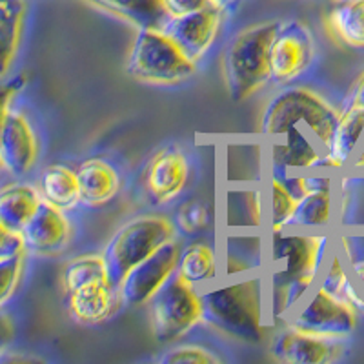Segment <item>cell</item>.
I'll return each instance as SVG.
<instances>
[{"label": "cell", "mask_w": 364, "mask_h": 364, "mask_svg": "<svg viewBox=\"0 0 364 364\" xmlns=\"http://www.w3.org/2000/svg\"><path fill=\"white\" fill-rule=\"evenodd\" d=\"M203 323L233 339L257 343L262 337V288L259 279L206 288L200 294Z\"/></svg>", "instance_id": "cell-1"}, {"label": "cell", "mask_w": 364, "mask_h": 364, "mask_svg": "<svg viewBox=\"0 0 364 364\" xmlns=\"http://www.w3.org/2000/svg\"><path fill=\"white\" fill-rule=\"evenodd\" d=\"M281 22L250 26L228 42L223 53V75L235 102L250 99L269 80V46Z\"/></svg>", "instance_id": "cell-2"}, {"label": "cell", "mask_w": 364, "mask_h": 364, "mask_svg": "<svg viewBox=\"0 0 364 364\" xmlns=\"http://www.w3.org/2000/svg\"><path fill=\"white\" fill-rule=\"evenodd\" d=\"M341 112L326 99L306 87H290L269 99L261 115L259 132L266 139H277L288 129L304 126L318 144L326 146L336 129Z\"/></svg>", "instance_id": "cell-3"}, {"label": "cell", "mask_w": 364, "mask_h": 364, "mask_svg": "<svg viewBox=\"0 0 364 364\" xmlns=\"http://www.w3.org/2000/svg\"><path fill=\"white\" fill-rule=\"evenodd\" d=\"M175 226L170 219L161 215H142L120 226L102 252L104 264L112 286H119L126 273L154 255L159 248L175 240Z\"/></svg>", "instance_id": "cell-4"}, {"label": "cell", "mask_w": 364, "mask_h": 364, "mask_svg": "<svg viewBox=\"0 0 364 364\" xmlns=\"http://www.w3.org/2000/svg\"><path fill=\"white\" fill-rule=\"evenodd\" d=\"M197 70L161 29H139L129 51L126 71L132 79L157 86H171L190 79Z\"/></svg>", "instance_id": "cell-5"}, {"label": "cell", "mask_w": 364, "mask_h": 364, "mask_svg": "<svg viewBox=\"0 0 364 364\" xmlns=\"http://www.w3.org/2000/svg\"><path fill=\"white\" fill-rule=\"evenodd\" d=\"M149 323L159 343H173L203 323V302L197 288L173 273L148 302Z\"/></svg>", "instance_id": "cell-6"}, {"label": "cell", "mask_w": 364, "mask_h": 364, "mask_svg": "<svg viewBox=\"0 0 364 364\" xmlns=\"http://www.w3.org/2000/svg\"><path fill=\"white\" fill-rule=\"evenodd\" d=\"M359 314L348 302L333 297L315 284L311 294L302 299L288 326L323 339L344 341L355 331Z\"/></svg>", "instance_id": "cell-7"}, {"label": "cell", "mask_w": 364, "mask_h": 364, "mask_svg": "<svg viewBox=\"0 0 364 364\" xmlns=\"http://www.w3.org/2000/svg\"><path fill=\"white\" fill-rule=\"evenodd\" d=\"M315 58V41L306 24L288 21L279 24L269 46V80L291 82L306 73Z\"/></svg>", "instance_id": "cell-8"}, {"label": "cell", "mask_w": 364, "mask_h": 364, "mask_svg": "<svg viewBox=\"0 0 364 364\" xmlns=\"http://www.w3.org/2000/svg\"><path fill=\"white\" fill-rule=\"evenodd\" d=\"M328 235H281L273 245V262L281 264L282 279H297L314 288L328 261Z\"/></svg>", "instance_id": "cell-9"}, {"label": "cell", "mask_w": 364, "mask_h": 364, "mask_svg": "<svg viewBox=\"0 0 364 364\" xmlns=\"http://www.w3.org/2000/svg\"><path fill=\"white\" fill-rule=\"evenodd\" d=\"M181 248L175 240L166 242L154 255L133 266L119 286V297L124 306H142L151 301L166 281L177 272Z\"/></svg>", "instance_id": "cell-10"}, {"label": "cell", "mask_w": 364, "mask_h": 364, "mask_svg": "<svg viewBox=\"0 0 364 364\" xmlns=\"http://www.w3.org/2000/svg\"><path fill=\"white\" fill-rule=\"evenodd\" d=\"M223 11V8L211 4L199 11L170 17L161 31L186 55V58L197 64L210 51L219 35Z\"/></svg>", "instance_id": "cell-11"}, {"label": "cell", "mask_w": 364, "mask_h": 364, "mask_svg": "<svg viewBox=\"0 0 364 364\" xmlns=\"http://www.w3.org/2000/svg\"><path fill=\"white\" fill-rule=\"evenodd\" d=\"M38 157L35 129L24 113L9 109L0 128V166L15 177L33 170Z\"/></svg>", "instance_id": "cell-12"}, {"label": "cell", "mask_w": 364, "mask_h": 364, "mask_svg": "<svg viewBox=\"0 0 364 364\" xmlns=\"http://www.w3.org/2000/svg\"><path fill=\"white\" fill-rule=\"evenodd\" d=\"M344 343L302 333L295 328L281 331L273 337L269 353L275 360L286 364H326L343 357Z\"/></svg>", "instance_id": "cell-13"}, {"label": "cell", "mask_w": 364, "mask_h": 364, "mask_svg": "<svg viewBox=\"0 0 364 364\" xmlns=\"http://www.w3.org/2000/svg\"><path fill=\"white\" fill-rule=\"evenodd\" d=\"M190 178V162L177 148H166L155 154L146 168V188L157 204L177 199Z\"/></svg>", "instance_id": "cell-14"}, {"label": "cell", "mask_w": 364, "mask_h": 364, "mask_svg": "<svg viewBox=\"0 0 364 364\" xmlns=\"http://www.w3.org/2000/svg\"><path fill=\"white\" fill-rule=\"evenodd\" d=\"M24 248L41 255H51L64 250L71 237L70 220L63 210L42 200L41 206L21 232Z\"/></svg>", "instance_id": "cell-15"}, {"label": "cell", "mask_w": 364, "mask_h": 364, "mask_svg": "<svg viewBox=\"0 0 364 364\" xmlns=\"http://www.w3.org/2000/svg\"><path fill=\"white\" fill-rule=\"evenodd\" d=\"M68 297V310L77 323L97 324L112 317L115 308L120 304L119 291L109 282V279H97L80 286Z\"/></svg>", "instance_id": "cell-16"}, {"label": "cell", "mask_w": 364, "mask_h": 364, "mask_svg": "<svg viewBox=\"0 0 364 364\" xmlns=\"http://www.w3.org/2000/svg\"><path fill=\"white\" fill-rule=\"evenodd\" d=\"M364 139V112L344 106L330 141L323 148V166L344 168Z\"/></svg>", "instance_id": "cell-17"}, {"label": "cell", "mask_w": 364, "mask_h": 364, "mask_svg": "<svg viewBox=\"0 0 364 364\" xmlns=\"http://www.w3.org/2000/svg\"><path fill=\"white\" fill-rule=\"evenodd\" d=\"M318 146L314 135H306L301 128H291L273 139V162L282 170H314L323 166V151Z\"/></svg>", "instance_id": "cell-18"}, {"label": "cell", "mask_w": 364, "mask_h": 364, "mask_svg": "<svg viewBox=\"0 0 364 364\" xmlns=\"http://www.w3.org/2000/svg\"><path fill=\"white\" fill-rule=\"evenodd\" d=\"M80 186V204L99 208L119 193L120 178L117 170L104 159H87L77 168Z\"/></svg>", "instance_id": "cell-19"}, {"label": "cell", "mask_w": 364, "mask_h": 364, "mask_svg": "<svg viewBox=\"0 0 364 364\" xmlns=\"http://www.w3.org/2000/svg\"><path fill=\"white\" fill-rule=\"evenodd\" d=\"M87 4L124 18L139 29H162L170 13L162 0H86Z\"/></svg>", "instance_id": "cell-20"}, {"label": "cell", "mask_w": 364, "mask_h": 364, "mask_svg": "<svg viewBox=\"0 0 364 364\" xmlns=\"http://www.w3.org/2000/svg\"><path fill=\"white\" fill-rule=\"evenodd\" d=\"M38 188L29 184H11L0 190V224L13 233H21L41 206Z\"/></svg>", "instance_id": "cell-21"}, {"label": "cell", "mask_w": 364, "mask_h": 364, "mask_svg": "<svg viewBox=\"0 0 364 364\" xmlns=\"http://www.w3.org/2000/svg\"><path fill=\"white\" fill-rule=\"evenodd\" d=\"M331 38L348 48H364V0H344L324 18Z\"/></svg>", "instance_id": "cell-22"}, {"label": "cell", "mask_w": 364, "mask_h": 364, "mask_svg": "<svg viewBox=\"0 0 364 364\" xmlns=\"http://www.w3.org/2000/svg\"><path fill=\"white\" fill-rule=\"evenodd\" d=\"M42 200L53 204L58 210H73L80 204V186L77 171L63 164L48 166L38 181Z\"/></svg>", "instance_id": "cell-23"}, {"label": "cell", "mask_w": 364, "mask_h": 364, "mask_svg": "<svg viewBox=\"0 0 364 364\" xmlns=\"http://www.w3.org/2000/svg\"><path fill=\"white\" fill-rule=\"evenodd\" d=\"M28 0H0V79L11 70L24 28Z\"/></svg>", "instance_id": "cell-24"}, {"label": "cell", "mask_w": 364, "mask_h": 364, "mask_svg": "<svg viewBox=\"0 0 364 364\" xmlns=\"http://www.w3.org/2000/svg\"><path fill=\"white\" fill-rule=\"evenodd\" d=\"M175 273L193 288H204L211 281H215V252L208 242H200V240L184 246L178 253V264Z\"/></svg>", "instance_id": "cell-25"}, {"label": "cell", "mask_w": 364, "mask_h": 364, "mask_svg": "<svg viewBox=\"0 0 364 364\" xmlns=\"http://www.w3.org/2000/svg\"><path fill=\"white\" fill-rule=\"evenodd\" d=\"M317 286H321L324 291H328L333 297L348 302L357 314H364L363 290L353 281L352 273L348 272L339 255H331L328 259L326 266L323 268V273L317 281Z\"/></svg>", "instance_id": "cell-26"}, {"label": "cell", "mask_w": 364, "mask_h": 364, "mask_svg": "<svg viewBox=\"0 0 364 364\" xmlns=\"http://www.w3.org/2000/svg\"><path fill=\"white\" fill-rule=\"evenodd\" d=\"M333 217V193L331 188L328 190L311 191L297 199L294 217H291L290 228H301V230H318L326 228Z\"/></svg>", "instance_id": "cell-27"}, {"label": "cell", "mask_w": 364, "mask_h": 364, "mask_svg": "<svg viewBox=\"0 0 364 364\" xmlns=\"http://www.w3.org/2000/svg\"><path fill=\"white\" fill-rule=\"evenodd\" d=\"M106 277H108V272H106L102 255H82L77 257V259H71L64 266L63 288L66 294H71V291L87 284V282Z\"/></svg>", "instance_id": "cell-28"}, {"label": "cell", "mask_w": 364, "mask_h": 364, "mask_svg": "<svg viewBox=\"0 0 364 364\" xmlns=\"http://www.w3.org/2000/svg\"><path fill=\"white\" fill-rule=\"evenodd\" d=\"M295 206H297V197L290 191L281 178H272V230L275 233L282 232L284 228H290L291 217H294Z\"/></svg>", "instance_id": "cell-29"}, {"label": "cell", "mask_w": 364, "mask_h": 364, "mask_svg": "<svg viewBox=\"0 0 364 364\" xmlns=\"http://www.w3.org/2000/svg\"><path fill=\"white\" fill-rule=\"evenodd\" d=\"M24 269V252L0 259V310L17 291Z\"/></svg>", "instance_id": "cell-30"}, {"label": "cell", "mask_w": 364, "mask_h": 364, "mask_svg": "<svg viewBox=\"0 0 364 364\" xmlns=\"http://www.w3.org/2000/svg\"><path fill=\"white\" fill-rule=\"evenodd\" d=\"M161 363L166 364H217L220 359L217 355L197 344H184V346L171 348L161 357Z\"/></svg>", "instance_id": "cell-31"}, {"label": "cell", "mask_w": 364, "mask_h": 364, "mask_svg": "<svg viewBox=\"0 0 364 364\" xmlns=\"http://www.w3.org/2000/svg\"><path fill=\"white\" fill-rule=\"evenodd\" d=\"M24 84V75H17V77H13V79L0 84V128H2V122H4L8 112L11 109L13 100H15V97H17L18 93H21ZM0 168H2V166H0Z\"/></svg>", "instance_id": "cell-32"}, {"label": "cell", "mask_w": 364, "mask_h": 364, "mask_svg": "<svg viewBox=\"0 0 364 364\" xmlns=\"http://www.w3.org/2000/svg\"><path fill=\"white\" fill-rule=\"evenodd\" d=\"M177 219L178 226H181L186 233H191L206 224V210H204L203 206H199V204L188 203L186 206L178 211Z\"/></svg>", "instance_id": "cell-33"}, {"label": "cell", "mask_w": 364, "mask_h": 364, "mask_svg": "<svg viewBox=\"0 0 364 364\" xmlns=\"http://www.w3.org/2000/svg\"><path fill=\"white\" fill-rule=\"evenodd\" d=\"M21 252H26L21 233H13L4 224H0V259L17 255Z\"/></svg>", "instance_id": "cell-34"}, {"label": "cell", "mask_w": 364, "mask_h": 364, "mask_svg": "<svg viewBox=\"0 0 364 364\" xmlns=\"http://www.w3.org/2000/svg\"><path fill=\"white\" fill-rule=\"evenodd\" d=\"M164 2L166 11L170 13V17L177 15H186L191 11H199V9L208 8L213 4V0H162Z\"/></svg>", "instance_id": "cell-35"}, {"label": "cell", "mask_w": 364, "mask_h": 364, "mask_svg": "<svg viewBox=\"0 0 364 364\" xmlns=\"http://www.w3.org/2000/svg\"><path fill=\"white\" fill-rule=\"evenodd\" d=\"M346 106L364 112V70L360 71L355 82L350 87V93L346 97Z\"/></svg>", "instance_id": "cell-36"}, {"label": "cell", "mask_w": 364, "mask_h": 364, "mask_svg": "<svg viewBox=\"0 0 364 364\" xmlns=\"http://www.w3.org/2000/svg\"><path fill=\"white\" fill-rule=\"evenodd\" d=\"M15 337V326H13L11 318L8 315L0 314V352H4L6 348L11 344Z\"/></svg>", "instance_id": "cell-37"}, {"label": "cell", "mask_w": 364, "mask_h": 364, "mask_svg": "<svg viewBox=\"0 0 364 364\" xmlns=\"http://www.w3.org/2000/svg\"><path fill=\"white\" fill-rule=\"evenodd\" d=\"M352 277L364 294V259H359V261H352Z\"/></svg>", "instance_id": "cell-38"}, {"label": "cell", "mask_w": 364, "mask_h": 364, "mask_svg": "<svg viewBox=\"0 0 364 364\" xmlns=\"http://www.w3.org/2000/svg\"><path fill=\"white\" fill-rule=\"evenodd\" d=\"M352 166L355 168V170H364V139L359 144V148H357L355 155H353Z\"/></svg>", "instance_id": "cell-39"}, {"label": "cell", "mask_w": 364, "mask_h": 364, "mask_svg": "<svg viewBox=\"0 0 364 364\" xmlns=\"http://www.w3.org/2000/svg\"><path fill=\"white\" fill-rule=\"evenodd\" d=\"M213 4H217L219 8L226 9V8H232L233 4H237V0H213Z\"/></svg>", "instance_id": "cell-40"}, {"label": "cell", "mask_w": 364, "mask_h": 364, "mask_svg": "<svg viewBox=\"0 0 364 364\" xmlns=\"http://www.w3.org/2000/svg\"><path fill=\"white\" fill-rule=\"evenodd\" d=\"M333 4H339V2H344V0H331Z\"/></svg>", "instance_id": "cell-41"}]
</instances>
